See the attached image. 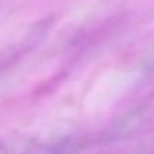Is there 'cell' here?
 Masks as SVG:
<instances>
[{"label": "cell", "mask_w": 154, "mask_h": 154, "mask_svg": "<svg viewBox=\"0 0 154 154\" xmlns=\"http://www.w3.org/2000/svg\"><path fill=\"white\" fill-rule=\"evenodd\" d=\"M154 109L151 106H139L117 120L105 135V141H120L141 133L151 123Z\"/></svg>", "instance_id": "6da1fadb"}, {"label": "cell", "mask_w": 154, "mask_h": 154, "mask_svg": "<svg viewBox=\"0 0 154 154\" xmlns=\"http://www.w3.org/2000/svg\"><path fill=\"white\" fill-rule=\"evenodd\" d=\"M41 145L29 135H11L0 139V154H38Z\"/></svg>", "instance_id": "7a4b0ae2"}, {"label": "cell", "mask_w": 154, "mask_h": 154, "mask_svg": "<svg viewBox=\"0 0 154 154\" xmlns=\"http://www.w3.org/2000/svg\"><path fill=\"white\" fill-rule=\"evenodd\" d=\"M85 144V139L81 136H66L38 151V154H78L84 150Z\"/></svg>", "instance_id": "3957f363"}, {"label": "cell", "mask_w": 154, "mask_h": 154, "mask_svg": "<svg viewBox=\"0 0 154 154\" xmlns=\"http://www.w3.org/2000/svg\"><path fill=\"white\" fill-rule=\"evenodd\" d=\"M144 76L148 79V81H154V58L150 60L145 67H144Z\"/></svg>", "instance_id": "277c9868"}]
</instances>
